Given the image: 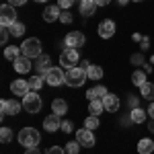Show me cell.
<instances>
[{
    "label": "cell",
    "instance_id": "cell-49",
    "mask_svg": "<svg viewBox=\"0 0 154 154\" xmlns=\"http://www.w3.org/2000/svg\"><path fill=\"white\" fill-rule=\"evenodd\" d=\"M80 2H84V0H80Z\"/></svg>",
    "mask_w": 154,
    "mask_h": 154
},
{
    "label": "cell",
    "instance_id": "cell-36",
    "mask_svg": "<svg viewBox=\"0 0 154 154\" xmlns=\"http://www.w3.org/2000/svg\"><path fill=\"white\" fill-rule=\"evenodd\" d=\"M72 130H74L72 121H62V131H64V134H70Z\"/></svg>",
    "mask_w": 154,
    "mask_h": 154
},
{
    "label": "cell",
    "instance_id": "cell-19",
    "mask_svg": "<svg viewBox=\"0 0 154 154\" xmlns=\"http://www.w3.org/2000/svg\"><path fill=\"white\" fill-rule=\"evenodd\" d=\"M95 11H97V2L95 0H84V2H80V12H82L84 17L95 14Z\"/></svg>",
    "mask_w": 154,
    "mask_h": 154
},
{
    "label": "cell",
    "instance_id": "cell-48",
    "mask_svg": "<svg viewBox=\"0 0 154 154\" xmlns=\"http://www.w3.org/2000/svg\"><path fill=\"white\" fill-rule=\"evenodd\" d=\"M134 2H142V0H134Z\"/></svg>",
    "mask_w": 154,
    "mask_h": 154
},
{
    "label": "cell",
    "instance_id": "cell-23",
    "mask_svg": "<svg viewBox=\"0 0 154 154\" xmlns=\"http://www.w3.org/2000/svg\"><path fill=\"white\" fill-rule=\"evenodd\" d=\"M86 76H88L91 80H101V78H103V68H101V66H95V64H91V66L86 68Z\"/></svg>",
    "mask_w": 154,
    "mask_h": 154
},
{
    "label": "cell",
    "instance_id": "cell-42",
    "mask_svg": "<svg viewBox=\"0 0 154 154\" xmlns=\"http://www.w3.org/2000/svg\"><path fill=\"white\" fill-rule=\"evenodd\" d=\"M148 115H150V117L154 119V101L150 103V107H148Z\"/></svg>",
    "mask_w": 154,
    "mask_h": 154
},
{
    "label": "cell",
    "instance_id": "cell-17",
    "mask_svg": "<svg viewBox=\"0 0 154 154\" xmlns=\"http://www.w3.org/2000/svg\"><path fill=\"white\" fill-rule=\"evenodd\" d=\"M138 152L140 154H152L154 152V140L142 138V140L138 142Z\"/></svg>",
    "mask_w": 154,
    "mask_h": 154
},
{
    "label": "cell",
    "instance_id": "cell-4",
    "mask_svg": "<svg viewBox=\"0 0 154 154\" xmlns=\"http://www.w3.org/2000/svg\"><path fill=\"white\" fill-rule=\"evenodd\" d=\"M21 54L27 58H39L41 56V41L37 37H29L25 39L23 45H21Z\"/></svg>",
    "mask_w": 154,
    "mask_h": 154
},
{
    "label": "cell",
    "instance_id": "cell-31",
    "mask_svg": "<svg viewBox=\"0 0 154 154\" xmlns=\"http://www.w3.org/2000/svg\"><path fill=\"white\" fill-rule=\"evenodd\" d=\"M64 150H66V154H78V150H80V142L76 140V142H68L66 146H64Z\"/></svg>",
    "mask_w": 154,
    "mask_h": 154
},
{
    "label": "cell",
    "instance_id": "cell-38",
    "mask_svg": "<svg viewBox=\"0 0 154 154\" xmlns=\"http://www.w3.org/2000/svg\"><path fill=\"white\" fill-rule=\"evenodd\" d=\"M8 4L11 6H23V4H27V0H8Z\"/></svg>",
    "mask_w": 154,
    "mask_h": 154
},
{
    "label": "cell",
    "instance_id": "cell-30",
    "mask_svg": "<svg viewBox=\"0 0 154 154\" xmlns=\"http://www.w3.org/2000/svg\"><path fill=\"white\" fill-rule=\"evenodd\" d=\"M84 128L86 130H97L99 128V117L97 115H88V117L84 119Z\"/></svg>",
    "mask_w": 154,
    "mask_h": 154
},
{
    "label": "cell",
    "instance_id": "cell-20",
    "mask_svg": "<svg viewBox=\"0 0 154 154\" xmlns=\"http://www.w3.org/2000/svg\"><path fill=\"white\" fill-rule=\"evenodd\" d=\"M146 115H148V111H144V109H140V107H136V109H131L130 119H131V123H144Z\"/></svg>",
    "mask_w": 154,
    "mask_h": 154
},
{
    "label": "cell",
    "instance_id": "cell-9",
    "mask_svg": "<svg viewBox=\"0 0 154 154\" xmlns=\"http://www.w3.org/2000/svg\"><path fill=\"white\" fill-rule=\"evenodd\" d=\"M76 140L80 142V146H84V148H91V146H95V134H93V130H78L76 131Z\"/></svg>",
    "mask_w": 154,
    "mask_h": 154
},
{
    "label": "cell",
    "instance_id": "cell-45",
    "mask_svg": "<svg viewBox=\"0 0 154 154\" xmlns=\"http://www.w3.org/2000/svg\"><path fill=\"white\" fill-rule=\"evenodd\" d=\"M148 130H150V131H152V134H154V119H152V121H150V125H148Z\"/></svg>",
    "mask_w": 154,
    "mask_h": 154
},
{
    "label": "cell",
    "instance_id": "cell-44",
    "mask_svg": "<svg viewBox=\"0 0 154 154\" xmlns=\"http://www.w3.org/2000/svg\"><path fill=\"white\" fill-rule=\"evenodd\" d=\"M131 60H134V64H142V56H134Z\"/></svg>",
    "mask_w": 154,
    "mask_h": 154
},
{
    "label": "cell",
    "instance_id": "cell-46",
    "mask_svg": "<svg viewBox=\"0 0 154 154\" xmlns=\"http://www.w3.org/2000/svg\"><path fill=\"white\" fill-rule=\"evenodd\" d=\"M125 2H128V0H119V4H125Z\"/></svg>",
    "mask_w": 154,
    "mask_h": 154
},
{
    "label": "cell",
    "instance_id": "cell-29",
    "mask_svg": "<svg viewBox=\"0 0 154 154\" xmlns=\"http://www.w3.org/2000/svg\"><path fill=\"white\" fill-rule=\"evenodd\" d=\"M8 31H11V33H12V35H14V37H21V35H23V33H25V25H23V23H19V21H17V23H12L11 27H8Z\"/></svg>",
    "mask_w": 154,
    "mask_h": 154
},
{
    "label": "cell",
    "instance_id": "cell-37",
    "mask_svg": "<svg viewBox=\"0 0 154 154\" xmlns=\"http://www.w3.org/2000/svg\"><path fill=\"white\" fill-rule=\"evenodd\" d=\"M60 19H62V23H72V14L70 12H62V14H60Z\"/></svg>",
    "mask_w": 154,
    "mask_h": 154
},
{
    "label": "cell",
    "instance_id": "cell-27",
    "mask_svg": "<svg viewBox=\"0 0 154 154\" xmlns=\"http://www.w3.org/2000/svg\"><path fill=\"white\" fill-rule=\"evenodd\" d=\"M43 82H45L43 76H31V78H29V86H31V91H39V88L43 86Z\"/></svg>",
    "mask_w": 154,
    "mask_h": 154
},
{
    "label": "cell",
    "instance_id": "cell-32",
    "mask_svg": "<svg viewBox=\"0 0 154 154\" xmlns=\"http://www.w3.org/2000/svg\"><path fill=\"white\" fill-rule=\"evenodd\" d=\"M11 136H12L11 128H2V130H0V140H2L4 144H6L8 140H11Z\"/></svg>",
    "mask_w": 154,
    "mask_h": 154
},
{
    "label": "cell",
    "instance_id": "cell-35",
    "mask_svg": "<svg viewBox=\"0 0 154 154\" xmlns=\"http://www.w3.org/2000/svg\"><path fill=\"white\" fill-rule=\"evenodd\" d=\"M45 154H66V150H64L62 146H51V148H49Z\"/></svg>",
    "mask_w": 154,
    "mask_h": 154
},
{
    "label": "cell",
    "instance_id": "cell-1",
    "mask_svg": "<svg viewBox=\"0 0 154 154\" xmlns=\"http://www.w3.org/2000/svg\"><path fill=\"white\" fill-rule=\"evenodd\" d=\"M39 140H41V136L35 128H23L19 131V144H23L25 148H37Z\"/></svg>",
    "mask_w": 154,
    "mask_h": 154
},
{
    "label": "cell",
    "instance_id": "cell-28",
    "mask_svg": "<svg viewBox=\"0 0 154 154\" xmlns=\"http://www.w3.org/2000/svg\"><path fill=\"white\" fill-rule=\"evenodd\" d=\"M131 82L136 84V86H142V84H146V74H144L142 70H136L134 74H131Z\"/></svg>",
    "mask_w": 154,
    "mask_h": 154
},
{
    "label": "cell",
    "instance_id": "cell-47",
    "mask_svg": "<svg viewBox=\"0 0 154 154\" xmlns=\"http://www.w3.org/2000/svg\"><path fill=\"white\" fill-rule=\"evenodd\" d=\"M35 2H48V0H35Z\"/></svg>",
    "mask_w": 154,
    "mask_h": 154
},
{
    "label": "cell",
    "instance_id": "cell-11",
    "mask_svg": "<svg viewBox=\"0 0 154 154\" xmlns=\"http://www.w3.org/2000/svg\"><path fill=\"white\" fill-rule=\"evenodd\" d=\"M113 35H115V23H113L111 19H105L103 23L99 25V37H103V39H111Z\"/></svg>",
    "mask_w": 154,
    "mask_h": 154
},
{
    "label": "cell",
    "instance_id": "cell-24",
    "mask_svg": "<svg viewBox=\"0 0 154 154\" xmlns=\"http://www.w3.org/2000/svg\"><path fill=\"white\" fill-rule=\"evenodd\" d=\"M88 111H91V115H97V117H99V115L105 111V107H103V99H95V101H91Z\"/></svg>",
    "mask_w": 154,
    "mask_h": 154
},
{
    "label": "cell",
    "instance_id": "cell-22",
    "mask_svg": "<svg viewBox=\"0 0 154 154\" xmlns=\"http://www.w3.org/2000/svg\"><path fill=\"white\" fill-rule=\"evenodd\" d=\"M49 62H51V60H49L48 54H45V56H39V58H37L35 68L39 70V74H45V72H48L49 68H51V66H49Z\"/></svg>",
    "mask_w": 154,
    "mask_h": 154
},
{
    "label": "cell",
    "instance_id": "cell-7",
    "mask_svg": "<svg viewBox=\"0 0 154 154\" xmlns=\"http://www.w3.org/2000/svg\"><path fill=\"white\" fill-rule=\"evenodd\" d=\"M45 82L49 86H60L62 82H66V74L62 72V66L60 68H49L45 72Z\"/></svg>",
    "mask_w": 154,
    "mask_h": 154
},
{
    "label": "cell",
    "instance_id": "cell-16",
    "mask_svg": "<svg viewBox=\"0 0 154 154\" xmlns=\"http://www.w3.org/2000/svg\"><path fill=\"white\" fill-rule=\"evenodd\" d=\"M31 58H27V56H21V58L14 60V70L19 72V74H25V72L31 70V62H29Z\"/></svg>",
    "mask_w": 154,
    "mask_h": 154
},
{
    "label": "cell",
    "instance_id": "cell-8",
    "mask_svg": "<svg viewBox=\"0 0 154 154\" xmlns=\"http://www.w3.org/2000/svg\"><path fill=\"white\" fill-rule=\"evenodd\" d=\"M84 41H86L84 33H80V31H70V33L66 35V39H64V45H66V48L80 49L84 45Z\"/></svg>",
    "mask_w": 154,
    "mask_h": 154
},
{
    "label": "cell",
    "instance_id": "cell-5",
    "mask_svg": "<svg viewBox=\"0 0 154 154\" xmlns=\"http://www.w3.org/2000/svg\"><path fill=\"white\" fill-rule=\"evenodd\" d=\"M23 109L27 113H37V111H41V97L37 95L35 91H29V93L23 97Z\"/></svg>",
    "mask_w": 154,
    "mask_h": 154
},
{
    "label": "cell",
    "instance_id": "cell-26",
    "mask_svg": "<svg viewBox=\"0 0 154 154\" xmlns=\"http://www.w3.org/2000/svg\"><path fill=\"white\" fill-rule=\"evenodd\" d=\"M23 54H21V48H14V45H6V49H4V58L6 60H14L17 58H21Z\"/></svg>",
    "mask_w": 154,
    "mask_h": 154
},
{
    "label": "cell",
    "instance_id": "cell-12",
    "mask_svg": "<svg viewBox=\"0 0 154 154\" xmlns=\"http://www.w3.org/2000/svg\"><path fill=\"white\" fill-rule=\"evenodd\" d=\"M103 107H105V111H111V113H115L119 109V97L117 95H111V93H107L103 97Z\"/></svg>",
    "mask_w": 154,
    "mask_h": 154
},
{
    "label": "cell",
    "instance_id": "cell-3",
    "mask_svg": "<svg viewBox=\"0 0 154 154\" xmlns=\"http://www.w3.org/2000/svg\"><path fill=\"white\" fill-rule=\"evenodd\" d=\"M80 62V56H78V49L74 48H64V51L60 54V66L70 70V68H76Z\"/></svg>",
    "mask_w": 154,
    "mask_h": 154
},
{
    "label": "cell",
    "instance_id": "cell-13",
    "mask_svg": "<svg viewBox=\"0 0 154 154\" xmlns=\"http://www.w3.org/2000/svg\"><path fill=\"white\" fill-rule=\"evenodd\" d=\"M43 128H45V131H58L60 128H62V121H60V115H56V113H51V115H48V117L43 119Z\"/></svg>",
    "mask_w": 154,
    "mask_h": 154
},
{
    "label": "cell",
    "instance_id": "cell-21",
    "mask_svg": "<svg viewBox=\"0 0 154 154\" xmlns=\"http://www.w3.org/2000/svg\"><path fill=\"white\" fill-rule=\"evenodd\" d=\"M105 95H107V88H105V86H101V84H99V86H93V88H91V91L86 93L88 101H95V99H103Z\"/></svg>",
    "mask_w": 154,
    "mask_h": 154
},
{
    "label": "cell",
    "instance_id": "cell-39",
    "mask_svg": "<svg viewBox=\"0 0 154 154\" xmlns=\"http://www.w3.org/2000/svg\"><path fill=\"white\" fill-rule=\"evenodd\" d=\"M130 105H131V109L138 107V97H130Z\"/></svg>",
    "mask_w": 154,
    "mask_h": 154
},
{
    "label": "cell",
    "instance_id": "cell-2",
    "mask_svg": "<svg viewBox=\"0 0 154 154\" xmlns=\"http://www.w3.org/2000/svg\"><path fill=\"white\" fill-rule=\"evenodd\" d=\"M88 80V76H86V70L84 68H70V70L66 72V84L72 86V88H78V86H82L84 82Z\"/></svg>",
    "mask_w": 154,
    "mask_h": 154
},
{
    "label": "cell",
    "instance_id": "cell-25",
    "mask_svg": "<svg viewBox=\"0 0 154 154\" xmlns=\"http://www.w3.org/2000/svg\"><path fill=\"white\" fill-rule=\"evenodd\" d=\"M140 97L148 99V101H154V84L152 82H146L140 86Z\"/></svg>",
    "mask_w": 154,
    "mask_h": 154
},
{
    "label": "cell",
    "instance_id": "cell-18",
    "mask_svg": "<svg viewBox=\"0 0 154 154\" xmlns=\"http://www.w3.org/2000/svg\"><path fill=\"white\" fill-rule=\"evenodd\" d=\"M51 111H54L56 115H64V113H68V103H66L64 99H54Z\"/></svg>",
    "mask_w": 154,
    "mask_h": 154
},
{
    "label": "cell",
    "instance_id": "cell-34",
    "mask_svg": "<svg viewBox=\"0 0 154 154\" xmlns=\"http://www.w3.org/2000/svg\"><path fill=\"white\" fill-rule=\"evenodd\" d=\"M74 2H76V0H58V6L66 11V8H70L72 4H74Z\"/></svg>",
    "mask_w": 154,
    "mask_h": 154
},
{
    "label": "cell",
    "instance_id": "cell-43",
    "mask_svg": "<svg viewBox=\"0 0 154 154\" xmlns=\"http://www.w3.org/2000/svg\"><path fill=\"white\" fill-rule=\"evenodd\" d=\"M88 66H91V62H86V60H80V68H84V70H86Z\"/></svg>",
    "mask_w": 154,
    "mask_h": 154
},
{
    "label": "cell",
    "instance_id": "cell-41",
    "mask_svg": "<svg viewBox=\"0 0 154 154\" xmlns=\"http://www.w3.org/2000/svg\"><path fill=\"white\" fill-rule=\"evenodd\" d=\"M95 2H97V6H107L111 0H95Z\"/></svg>",
    "mask_w": 154,
    "mask_h": 154
},
{
    "label": "cell",
    "instance_id": "cell-33",
    "mask_svg": "<svg viewBox=\"0 0 154 154\" xmlns=\"http://www.w3.org/2000/svg\"><path fill=\"white\" fill-rule=\"evenodd\" d=\"M8 35H11L8 27H2V31H0V43H2V45H4V43L8 41Z\"/></svg>",
    "mask_w": 154,
    "mask_h": 154
},
{
    "label": "cell",
    "instance_id": "cell-15",
    "mask_svg": "<svg viewBox=\"0 0 154 154\" xmlns=\"http://www.w3.org/2000/svg\"><path fill=\"white\" fill-rule=\"evenodd\" d=\"M62 8H60L58 4H54V6H48L45 11H43V21L45 23H54V21H58L60 19V14H62Z\"/></svg>",
    "mask_w": 154,
    "mask_h": 154
},
{
    "label": "cell",
    "instance_id": "cell-14",
    "mask_svg": "<svg viewBox=\"0 0 154 154\" xmlns=\"http://www.w3.org/2000/svg\"><path fill=\"white\" fill-rule=\"evenodd\" d=\"M29 80H23V78H19V80H14V82L11 84V91H12V95H21L25 97L27 93H29Z\"/></svg>",
    "mask_w": 154,
    "mask_h": 154
},
{
    "label": "cell",
    "instance_id": "cell-10",
    "mask_svg": "<svg viewBox=\"0 0 154 154\" xmlns=\"http://www.w3.org/2000/svg\"><path fill=\"white\" fill-rule=\"evenodd\" d=\"M21 107H23V103H19V101H14V99H11V101H2V103H0L2 115H17V113L21 111Z\"/></svg>",
    "mask_w": 154,
    "mask_h": 154
},
{
    "label": "cell",
    "instance_id": "cell-40",
    "mask_svg": "<svg viewBox=\"0 0 154 154\" xmlns=\"http://www.w3.org/2000/svg\"><path fill=\"white\" fill-rule=\"evenodd\" d=\"M25 154H41V152H39L37 148H27V150H25Z\"/></svg>",
    "mask_w": 154,
    "mask_h": 154
},
{
    "label": "cell",
    "instance_id": "cell-6",
    "mask_svg": "<svg viewBox=\"0 0 154 154\" xmlns=\"http://www.w3.org/2000/svg\"><path fill=\"white\" fill-rule=\"evenodd\" d=\"M0 23H2V27H11L12 23H17V11H14V6L2 4V8H0Z\"/></svg>",
    "mask_w": 154,
    "mask_h": 154
}]
</instances>
